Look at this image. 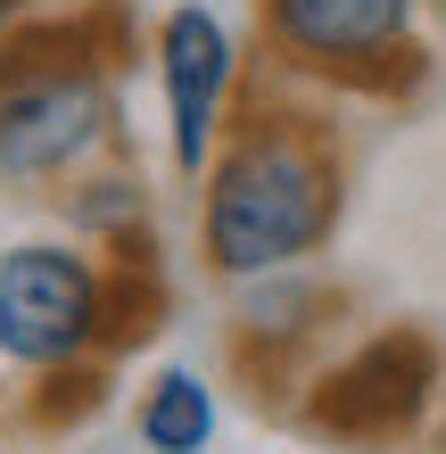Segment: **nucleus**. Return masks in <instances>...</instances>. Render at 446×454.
Returning <instances> with one entry per match:
<instances>
[{"mask_svg":"<svg viewBox=\"0 0 446 454\" xmlns=\"http://www.w3.org/2000/svg\"><path fill=\"white\" fill-rule=\"evenodd\" d=\"M215 430H223V396L199 364H157L141 380V405H133L141 454H215Z\"/></svg>","mask_w":446,"mask_h":454,"instance_id":"7","label":"nucleus"},{"mask_svg":"<svg viewBox=\"0 0 446 454\" xmlns=\"http://www.w3.org/2000/svg\"><path fill=\"white\" fill-rule=\"evenodd\" d=\"M348 174L323 116L306 108H240L199 174V256L207 273L248 289L273 273H298L331 248Z\"/></svg>","mask_w":446,"mask_h":454,"instance_id":"1","label":"nucleus"},{"mask_svg":"<svg viewBox=\"0 0 446 454\" xmlns=\"http://www.w3.org/2000/svg\"><path fill=\"white\" fill-rule=\"evenodd\" d=\"M413 17H422V0H256V34H265L273 67L348 91L413 74V59H422Z\"/></svg>","mask_w":446,"mask_h":454,"instance_id":"5","label":"nucleus"},{"mask_svg":"<svg viewBox=\"0 0 446 454\" xmlns=\"http://www.w3.org/2000/svg\"><path fill=\"white\" fill-rule=\"evenodd\" d=\"M59 215H67V231L83 239V248H99V256L149 248V239H157V231H149V223H157V199L141 191L133 174H108V166L59 182Z\"/></svg>","mask_w":446,"mask_h":454,"instance_id":"8","label":"nucleus"},{"mask_svg":"<svg viewBox=\"0 0 446 454\" xmlns=\"http://www.w3.org/2000/svg\"><path fill=\"white\" fill-rule=\"evenodd\" d=\"M0 380H9V347H0Z\"/></svg>","mask_w":446,"mask_h":454,"instance_id":"10","label":"nucleus"},{"mask_svg":"<svg viewBox=\"0 0 446 454\" xmlns=\"http://www.w3.org/2000/svg\"><path fill=\"white\" fill-rule=\"evenodd\" d=\"M166 281H157V239L149 248L99 256L83 239H9L0 248V347L9 372H83L124 356L133 339L157 331Z\"/></svg>","mask_w":446,"mask_h":454,"instance_id":"3","label":"nucleus"},{"mask_svg":"<svg viewBox=\"0 0 446 454\" xmlns=\"http://www.w3.org/2000/svg\"><path fill=\"white\" fill-rule=\"evenodd\" d=\"M124 124V17H25L0 50V182L59 191L116 149Z\"/></svg>","mask_w":446,"mask_h":454,"instance_id":"2","label":"nucleus"},{"mask_svg":"<svg viewBox=\"0 0 446 454\" xmlns=\"http://www.w3.org/2000/svg\"><path fill=\"white\" fill-rule=\"evenodd\" d=\"M149 67H157V108H166V157H174L182 182H199L215 141L240 116L248 50L207 0H174L157 17V34H149Z\"/></svg>","mask_w":446,"mask_h":454,"instance_id":"4","label":"nucleus"},{"mask_svg":"<svg viewBox=\"0 0 446 454\" xmlns=\"http://www.w3.org/2000/svg\"><path fill=\"white\" fill-rule=\"evenodd\" d=\"M25 17H34V0H0V50H9V34H17Z\"/></svg>","mask_w":446,"mask_h":454,"instance_id":"9","label":"nucleus"},{"mask_svg":"<svg viewBox=\"0 0 446 454\" xmlns=\"http://www.w3.org/2000/svg\"><path fill=\"white\" fill-rule=\"evenodd\" d=\"M430 396H438V347L422 331H380L306 388V430L339 446H380L405 438L430 413Z\"/></svg>","mask_w":446,"mask_h":454,"instance_id":"6","label":"nucleus"}]
</instances>
